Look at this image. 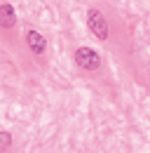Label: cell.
I'll list each match as a JSON object with an SVG mask.
<instances>
[{
    "mask_svg": "<svg viewBox=\"0 0 150 153\" xmlns=\"http://www.w3.org/2000/svg\"><path fill=\"white\" fill-rule=\"evenodd\" d=\"M87 24H89V28H92V33L96 36V38L106 40L108 38V24H106V19H103V14L99 12V10H89L87 12Z\"/></svg>",
    "mask_w": 150,
    "mask_h": 153,
    "instance_id": "cell-1",
    "label": "cell"
},
{
    "mask_svg": "<svg viewBox=\"0 0 150 153\" xmlns=\"http://www.w3.org/2000/svg\"><path fill=\"white\" fill-rule=\"evenodd\" d=\"M75 61H77L82 68H87V71H96L99 64H101L99 54H96L94 50H89V47H80V50H75Z\"/></svg>",
    "mask_w": 150,
    "mask_h": 153,
    "instance_id": "cell-2",
    "label": "cell"
},
{
    "mask_svg": "<svg viewBox=\"0 0 150 153\" xmlns=\"http://www.w3.org/2000/svg\"><path fill=\"white\" fill-rule=\"evenodd\" d=\"M0 26H2V28L17 26V12H14V7H12L10 2H2V5H0Z\"/></svg>",
    "mask_w": 150,
    "mask_h": 153,
    "instance_id": "cell-3",
    "label": "cell"
},
{
    "mask_svg": "<svg viewBox=\"0 0 150 153\" xmlns=\"http://www.w3.org/2000/svg\"><path fill=\"white\" fill-rule=\"evenodd\" d=\"M10 144H12V134H10V132H0V153L7 151Z\"/></svg>",
    "mask_w": 150,
    "mask_h": 153,
    "instance_id": "cell-5",
    "label": "cell"
},
{
    "mask_svg": "<svg viewBox=\"0 0 150 153\" xmlns=\"http://www.w3.org/2000/svg\"><path fill=\"white\" fill-rule=\"evenodd\" d=\"M26 42H28L31 52H35V54H42V52L47 50V40H45V36H42V33H38V31H28Z\"/></svg>",
    "mask_w": 150,
    "mask_h": 153,
    "instance_id": "cell-4",
    "label": "cell"
}]
</instances>
